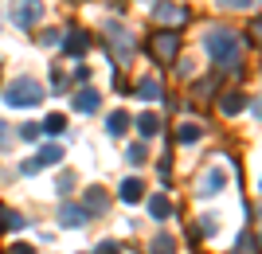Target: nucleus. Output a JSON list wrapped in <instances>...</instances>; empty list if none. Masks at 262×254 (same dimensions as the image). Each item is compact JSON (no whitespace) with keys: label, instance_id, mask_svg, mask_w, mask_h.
<instances>
[{"label":"nucleus","instance_id":"1","mask_svg":"<svg viewBox=\"0 0 262 254\" xmlns=\"http://www.w3.org/2000/svg\"><path fill=\"white\" fill-rule=\"evenodd\" d=\"M204 51H208V55L215 59L219 66H231V63H239L243 43H239V35H235V32H227V28H215V32L204 35Z\"/></svg>","mask_w":262,"mask_h":254},{"label":"nucleus","instance_id":"2","mask_svg":"<svg viewBox=\"0 0 262 254\" xmlns=\"http://www.w3.org/2000/svg\"><path fill=\"white\" fill-rule=\"evenodd\" d=\"M39 98H43V86L28 75L8 82V90H4V102H8V106H39Z\"/></svg>","mask_w":262,"mask_h":254},{"label":"nucleus","instance_id":"3","mask_svg":"<svg viewBox=\"0 0 262 254\" xmlns=\"http://www.w3.org/2000/svg\"><path fill=\"white\" fill-rule=\"evenodd\" d=\"M43 20V0H12V24L16 28H32Z\"/></svg>","mask_w":262,"mask_h":254},{"label":"nucleus","instance_id":"4","mask_svg":"<svg viewBox=\"0 0 262 254\" xmlns=\"http://www.w3.org/2000/svg\"><path fill=\"white\" fill-rule=\"evenodd\" d=\"M110 47L118 51V63H129V59H133V47H137V39H133L129 28H121V24H110Z\"/></svg>","mask_w":262,"mask_h":254},{"label":"nucleus","instance_id":"5","mask_svg":"<svg viewBox=\"0 0 262 254\" xmlns=\"http://www.w3.org/2000/svg\"><path fill=\"white\" fill-rule=\"evenodd\" d=\"M176 47H180V35H176V32H157L153 39H149V51H153L157 63H172Z\"/></svg>","mask_w":262,"mask_h":254},{"label":"nucleus","instance_id":"6","mask_svg":"<svg viewBox=\"0 0 262 254\" xmlns=\"http://www.w3.org/2000/svg\"><path fill=\"white\" fill-rule=\"evenodd\" d=\"M247 106H251V102H247V94H239V90H227V94L219 98V113H223V118H235V113H243Z\"/></svg>","mask_w":262,"mask_h":254},{"label":"nucleus","instance_id":"7","mask_svg":"<svg viewBox=\"0 0 262 254\" xmlns=\"http://www.w3.org/2000/svg\"><path fill=\"white\" fill-rule=\"evenodd\" d=\"M223 184H227V172L223 168H208V176L200 180V196H219Z\"/></svg>","mask_w":262,"mask_h":254},{"label":"nucleus","instance_id":"8","mask_svg":"<svg viewBox=\"0 0 262 254\" xmlns=\"http://www.w3.org/2000/svg\"><path fill=\"white\" fill-rule=\"evenodd\" d=\"M86 211L78 207V203H63V207H59V223H63V227H86Z\"/></svg>","mask_w":262,"mask_h":254},{"label":"nucleus","instance_id":"9","mask_svg":"<svg viewBox=\"0 0 262 254\" xmlns=\"http://www.w3.org/2000/svg\"><path fill=\"white\" fill-rule=\"evenodd\" d=\"M106 207H110V199H106L102 188H90L86 196H82V211H86V215H102Z\"/></svg>","mask_w":262,"mask_h":254},{"label":"nucleus","instance_id":"10","mask_svg":"<svg viewBox=\"0 0 262 254\" xmlns=\"http://www.w3.org/2000/svg\"><path fill=\"white\" fill-rule=\"evenodd\" d=\"M71 102H75V110H78V113H94V110H98V90L82 86V90H78V94H75Z\"/></svg>","mask_w":262,"mask_h":254},{"label":"nucleus","instance_id":"11","mask_svg":"<svg viewBox=\"0 0 262 254\" xmlns=\"http://www.w3.org/2000/svg\"><path fill=\"white\" fill-rule=\"evenodd\" d=\"M149 215H153V219H168V215H172V199L164 196V192L149 196Z\"/></svg>","mask_w":262,"mask_h":254},{"label":"nucleus","instance_id":"12","mask_svg":"<svg viewBox=\"0 0 262 254\" xmlns=\"http://www.w3.org/2000/svg\"><path fill=\"white\" fill-rule=\"evenodd\" d=\"M157 20H161V24H184L188 12L180 8V4H161V8H157Z\"/></svg>","mask_w":262,"mask_h":254},{"label":"nucleus","instance_id":"13","mask_svg":"<svg viewBox=\"0 0 262 254\" xmlns=\"http://www.w3.org/2000/svg\"><path fill=\"white\" fill-rule=\"evenodd\" d=\"M86 47H90L86 32H71V35H67V39H63V51H67V55H82Z\"/></svg>","mask_w":262,"mask_h":254},{"label":"nucleus","instance_id":"14","mask_svg":"<svg viewBox=\"0 0 262 254\" xmlns=\"http://www.w3.org/2000/svg\"><path fill=\"white\" fill-rule=\"evenodd\" d=\"M106 129H110V137H121V133L129 129V113H125V110H114V113H110V122H106Z\"/></svg>","mask_w":262,"mask_h":254},{"label":"nucleus","instance_id":"15","mask_svg":"<svg viewBox=\"0 0 262 254\" xmlns=\"http://www.w3.org/2000/svg\"><path fill=\"white\" fill-rule=\"evenodd\" d=\"M20 227H28L20 211H8V207H0V231H20Z\"/></svg>","mask_w":262,"mask_h":254},{"label":"nucleus","instance_id":"16","mask_svg":"<svg viewBox=\"0 0 262 254\" xmlns=\"http://www.w3.org/2000/svg\"><path fill=\"white\" fill-rule=\"evenodd\" d=\"M141 196H145L141 180H125V184H121V199H125V203H141Z\"/></svg>","mask_w":262,"mask_h":254},{"label":"nucleus","instance_id":"17","mask_svg":"<svg viewBox=\"0 0 262 254\" xmlns=\"http://www.w3.org/2000/svg\"><path fill=\"white\" fill-rule=\"evenodd\" d=\"M137 94H141L145 102H157L161 98V82H157V78H141V82H137Z\"/></svg>","mask_w":262,"mask_h":254},{"label":"nucleus","instance_id":"18","mask_svg":"<svg viewBox=\"0 0 262 254\" xmlns=\"http://www.w3.org/2000/svg\"><path fill=\"white\" fill-rule=\"evenodd\" d=\"M137 129H141V137H153V133H161V118H157V113H141V118H137Z\"/></svg>","mask_w":262,"mask_h":254},{"label":"nucleus","instance_id":"19","mask_svg":"<svg viewBox=\"0 0 262 254\" xmlns=\"http://www.w3.org/2000/svg\"><path fill=\"white\" fill-rule=\"evenodd\" d=\"M35 160H39V168H47V165H59V160H63V149H59V145H43V153L35 156Z\"/></svg>","mask_w":262,"mask_h":254},{"label":"nucleus","instance_id":"20","mask_svg":"<svg viewBox=\"0 0 262 254\" xmlns=\"http://www.w3.org/2000/svg\"><path fill=\"white\" fill-rule=\"evenodd\" d=\"M149 254H176L172 235H157V239H153V246H149Z\"/></svg>","mask_w":262,"mask_h":254},{"label":"nucleus","instance_id":"21","mask_svg":"<svg viewBox=\"0 0 262 254\" xmlns=\"http://www.w3.org/2000/svg\"><path fill=\"white\" fill-rule=\"evenodd\" d=\"M39 129H47V133H51V137H59V133L67 129V118H63V113H51V118H47V122L39 125Z\"/></svg>","mask_w":262,"mask_h":254},{"label":"nucleus","instance_id":"22","mask_svg":"<svg viewBox=\"0 0 262 254\" xmlns=\"http://www.w3.org/2000/svg\"><path fill=\"white\" fill-rule=\"evenodd\" d=\"M125 160H129V165H145V160H149L145 145H129V149H125Z\"/></svg>","mask_w":262,"mask_h":254},{"label":"nucleus","instance_id":"23","mask_svg":"<svg viewBox=\"0 0 262 254\" xmlns=\"http://www.w3.org/2000/svg\"><path fill=\"white\" fill-rule=\"evenodd\" d=\"M196 137H200V125H192V122H188V125H180V141H184V145H192Z\"/></svg>","mask_w":262,"mask_h":254},{"label":"nucleus","instance_id":"24","mask_svg":"<svg viewBox=\"0 0 262 254\" xmlns=\"http://www.w3.org/2000/svg\"><path fill=\"white\" fill-rule=\"evenodd\" d=\"M196 235H215V215H204L196 227Z\"/></svg>","mask_w":262,"mask_h":254},{"label":"nucleus","instance_id":"25","mask_svg":"<svg viewBox=\"0 0 262 254\" xmlns=\"http://www.w3.org/2000/svg\"><path fill=\"white\" fill-rule=\"evenodd\" d=\"M39 43H43V47H63V35H59V32H43V35H39Z\"/></svg>","mask_w":262,"mask_h":254},{"label":"nucleus","instance_id":"26","mask_svg":"<svg viewBox=\"0 0 262 254\" xmlns=\"http://www.w3.org/2000/svg\"><path fill=\"white\" fill-rule=\"evenodd\" d=\"M20 137H24V141H35V137H39V125H32V122L20 125Z\"/></svg>","mask_w":262,"mask_h":254},{"label":"nucleus","instance_id":"27","mask_svg":"<svg viewBox=\"0 0 262 254\" xmlns=\"http://www.w3.org/2000/svg\"><path fill=\"white\" fill-rule=\"evenodd\" d=\"M71 184H75V176H71V172H63V176H59V192H67Z\"/></svg>","mask_w":262,"mask_h":254},{"label":"nucleus","instance_id":"28","mask_svg":"<svg viewBox=\"0 0 262 254\" xmlns=\"http://www.w3.org/2000/svg\"><path fill=\"white\" fill-rule=\"evenodd\" d=\"M223 4H227V8H251L254 0H223Z\"/></svg>","mask_w":262,"mask_h":254},{"label":"nucleus","instance_id":"29","mask_svg":"<svg viewBox=\"0 0 262 254\" xmlns=\"http://www.w3.org/2000/svg\"><path fill=\"white\" fill-rule=\"evenodd\" d=\"M98 254H121V250H118V243H102Z\"/></svg>","mask_w":262,"mask_h":254},{"label":"nucleus","instance_id":"30","mask_svg":"<svg viewBox=\"0 0 262 254\" xmlns=\"http://www.w3.org/2000/svg\"><path fill=\"white\" fill-rule=\"evenodd\" d=\"M239 254H254V243H251V239H243V243H239Z\"/></svg>","mask_w":262,"mask_h":254},{"label":"nucleus","instance_id":"31","mask_svg":"<svg viewBox=\"0 0 262 254\" xmlns=\"http://www.w3.org/2000/svg\"><path fill=\"white\" fill-rule=\"evenodd\" d=\"M8 254H35V250H32V246H12Z\"/></svg>","mask_w":262,"mask_h":254},{"label":"nucleus","instance_id":"32","mask_svg":"<svg viewBox=\"0 0 262 254\" xmlns=\"http://www.w3.org/2000/svg\"><path fill=\"white\" fill-rule=\"evenodd\" d=\"M251 32H254V39H262V16L254 20V28H251Z\"/></svg>","mask_w":262,"mask_h":254},{"label":"nucleus","instance_id":"33","mask_svg":"<svg viewBox=\"0 0 262 254\" xmlns=\"http://www.w3.org/2000/svg\"><path fill=\"white\" fill-rule=\"evenodd\" d=\"M254 113H258V118H262V98H258V102H254Z\"/></svg>","mask_w":262,"mask_h":254},{"label":"nucleus","instance_id":"34","mask_svg":"<svg viewBox=\"0 0 262 254\" xmlns=\"http://www.w3.org/2000/svg\"><path fill=\"white\" fill-rule=\"evenodd\" d=\"M0 141H4V122H0Z\"/></svg>","mask_w":262,"mask_h":254},{"label":"nucleus","instance_id":"35","mask_svg":"<svg viewBox=\"0 0 262 254\" xmlns=\"http://www.w3.org/2000/svg\"><path fill=\"white\" fill-rule=\"evenodd\" d=\"M258 250H262V239H258Z\"/></svg>","mask_w":262,"mask_h":254}]
</instances>
